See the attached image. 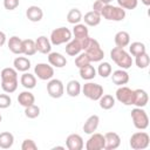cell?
I'll return each instance as SVG.
<instances>
[{
    "mask_svg": "<svg viewBox=\"0 0 150 150\" xmlns=\"http://www.w3.org/2000/svg\"><path fill=\"white\" fill-rule=\"evenodd\" d=\"M100 102V107L103 109V110H109L111 109L114 105H115V97L107 94V95H102L98 100Z\"/></svg>",
    "mask_w": 150,
    "mask_h": 150,
    "instance_id": "obj_35",
    "label": "cell"
},
{
    "mask_svg": "<svg viewBox=\"0 0 150 150\" xmlns=\"http://www.w3.org/2000/svg\"><path fill=\"white\" fill-rule=\"evenodd\" d=\"M13 66H14V68H15L18 71L25 73V71L29 70V68H30V61H29V59L26 57V56H18V57L14 59Z\"/></svg>",
    "mask_w": 150,
    "mask_h": 150,
    "instance_id": "obj_28",
    "label": "cell"
},
{
    "mask_svg": "<svg viewBox=\"0 0 150 150\" xmlns=\"http://www.w3.org/2000/svg\"><path fill=\"white\" fill-rule=\"evenodd\" d=\"M79 70H80L81 79H83L86 81H90L96 76V69L94 68V66H91V63H88V64L79 68Z\"/></svg>",
    "mask_w": 150,
    "mask_h": 150,
    "instance_id": "obj_29",
    "label": "cell"
},
{
    "mask_svg": "<svg viewBox=\"0 0 150 150\" xmlns=\"http://www.w3.org/2000/svg\"><path fill=\"white\" fill-rule=\"evenodd\" d=\"M7 46H8V49L13 54H16V55L22 54V40L19 36L14 35V36L9 38V40L7 42Z\"/></svg>",
    "mask_w": 150,
    "mask_h": 150,
    "instance_id": "obj_25",
    "label": "cell"
},
{
    "mask_svg": "<svg viewBox=\"0 0 150 150\" xmlns=\"http://www.w3.org/2000/svg\"><path fill=\"white\" fill-rule=\"evenodd\" d=\"M26 16H27V19H28L29 21H32V22H39V21H41L42 18H43V11H42L39 6L33 5V6H29V7L27 8V11H26Z\"/></svg>",
    "mask_w": 150,
    "mask_h": 150,
    "instance_id": "obj_20",
    "label": "cell"
},
{
    "mask_svg": "<svg viewBox=\"0 0 150 150\" xmlns=\"http://www.w3.org/2000/svg\"><path fill=\"white\" fill-rule=\"evenodd\" d=\"M114 42H115L116 47L124 48V47L129 46V43H130V34L125 30H120L115 34Z\"/></svg>",
    "mask_w": 150,
    "mask_h": 150,
    "instance_id": "obj_23",
    "label": "cell"
},
{
    "mask_svg": "<svg viewBox=\"0 0 150 150\" xmlns=\"http://www.w3.org/2000/svg\"><path fill=\"white\" fill-rule=\"evenodd\" d=\"M141 1H142V4L145 5V6H149V5H150V0H141Z\"/></svg>",
    "mask_w": 150,
    "mask_h": 150,
    "instance_id": "obj_46",
    "label": "cell"
},
{
    "mask_svg": "<svg viewBox=\"0 0 150 150\" xmlns=\"http://www.w3.org/2000/svg\"><path fill=\"white\" fill-rule=\"evenodd\" d=\"M98 124H100V117L97 115H91L86 120L83 124V131L90 135L96 131V129L98 128Z\"/></svg>",
    "mask_w": 150,
    "mask_h": 150,
    "instance_id": "obj_21",
    "label": "cell"
},
{
    "mask_svg": "<svg viewBox=\"0 0 150 150\" xmlns=\"http://www.w3.org/2000/svg\"><path fill=\"white\" fill-rule=\"evenodd\" d=\"M101 14L97 13V12H94V11H90V12H87L84 14V16H82V20L84 21V25L86 26H90V27H95L97 25H100L101 22Z\"/></svg>",
    "mask_w": 150,
    "mask_h": 150,
    "instance_id": "obj_22",
    "label": "cell"
},
{
    "mask_svg": "<svg viewBox=\"0 0 150 150\" xmlns=\"http://www.w3.org/2000/svg\"><path fill=\"white\" fill-rule=\"evenodd\" d=\"M100 1H102V2L104 4V5H107V4H110V2L112 1V0H100Z\"/></svg>",
    "mask_w": 150,
    "mask_h": 150,
    "instance_id": "obj_47",
    "label": "cell"
},
{
    "mask_svg": "<svg viewBox=\"0 0 150 150\" xmlns=\"http://www.w3.org/2000/svg\"><path fill=\"white\" fill-rule=\"evenodd\" d=\"M111 80L114 82V84L116 86H124L129 82V74L125 69H117L115 71H111Z\"/></svg>",
    "mask_w": 150,
    "mask_h": 150,
    "instance_id": "obj_16",
    "label": "cell"
},
{
    "mask_svg": "<svg viewBox=\"0 0 150 150\" xmlns=\"http://www.w3.org/2000/svg\"><path fill=\"white\" fill-rule=\"evenodd\" d=\"M81 89H82V87H81L80 82L76 81V80H70V81L67 83V86H66V93H67L70 97H76V96H79L80 93H81Z\"/></svg>",
    "mask_w": 150,
    "mask_h": 150,
    "instance_id": "obj_30",
    "label": "cell"
},
{
    "mask_svg": "<svg viewBox=\"0 0 150 150\" xmlns=\"http://www.w3.org/2000/svg\"><path fill=\"white\" fill-rule=\"evenodd\" d=\"M116 100L124 105H132V98H134V90L130 89L127 86H120L115 93Z\"/></svg>",
    "mask_w": 150,
    "mask_h": 150,
    "instance_id": "obj_11",
    "label": "cell"
},
{
    "mask_svg": "<svg viewBox=\"0 0 150 150\" xmlns=\"http://www.w3.org/2000/svg\"><path fill=\"white\" fill-rule=\"evenodd\" d=\"M87 150H102L104 149V136L98 132L90 134V137L88 138L86 143Z\"/></svg>",
    "mask_w": 150,
    "mask_h": 150,
    "instance_id": "obj_12",
    "label": "cell"
},
{
    "mask_svg": "<svg viewBox=\"0 0 150 150\" xmlns=\"http://www.w3.org/2000/svg\"><path fill=\"white\" fill-rule=\"evenodd\" d=\"M110 57L121 69L127 70L132 66V57L124 48L114 47L110 50Z\"/></svg>",
    "mask_w": 150,
    "mask_h": 150,
    "instance_id": "obj_3",
    "label": "cell"
},
{
    "mask_svg": "<svg viewBox=\"0 0 150 150\" xmlns=\"http://www.w3.org/2000/svg\"><path fill=\"white\" fill-rule=\"evenodd\" d=\"M20 4V0H4V7L7 11H14Z\"/></svg>",
    "mask_w": 150,
    "mask_h": 150,
    "instance_id": "obj_43",
    "label": "cell"
},
{
    "mask_svg": "<svg viewBox=\"0 0 150 150\" xmlns=\"http://www.w3.org/2000/svg\"><path fill=\"white\" fill-rule=\"evenodd\" d=\"M1 120H2V116H1V114H0V122H1Z\"/></svg>",
    "mask_w": 150,
    "mask_h": 150,
    "instance_id": "obj_49",
    "label": "cell"
},
{
    "mask_svg": "<svg viewBox=\"0 0 150 150\" xmlns=\"http://www.w3.org/2000/svg\"><path fill=\"white\" fill-rule=\"evenodd\" d=\"M34 75L42 81H49L54 76V67L48 63H38L34 67Z\"/></svg>",
    "mask_w": 150,
    "mask_h": 150,
    "instance_id": "obj_10",
    "label": "cell"
},
{
    "mask_svg": "<svg viewBox=\"0 0 150 150\" xmlns=\"http://www.w3.org/2000/svg\"><path fill=\"white\" fill-rule=\"evenodd\" d=\"M129 144L134 150L146 149L149 146V144H150V136L145 131H137V132L131 135Z\"/></svg>",
    "mask_w": 150,
    "mask_h": 150,
    "instance_id": "obj_7",
    "label": "cell"
},
{
    "mask_svg": "<svg viewBox=\"0 0 150 150\" xmlns=\"http://www.w3.org/2000/svg\"><path fill=\"white\" fill-rule=\"evenodd\" d=\"M118 6L123 9H135L138 5V0H116Z\"/></svg>",
    "mask_w": 150,
    "mask_h": 150,
    "instance_id": "obj_40",
    "label": "cell"
},
{
    "mask_svg": "<svg viewBox=\"0 0 150 150\" xmlns=\"http://www.w3.org/2000/svg\"><path fill=\"white\" fill-rule=\"evenodd\" d=\"M82 42V50L87 54L91 62H101L104 57V52L101 48L97 40L88 36Z\"/></svg>",
    "mask_w": 150,
    "mask_h": 150,
    "instance_id": "obj_1",
    "label": "cell"
},
{
    "mask_svg": "<svg viewBox=\"0 0 150 150\" xmlns=\"http://www.w3.org/2000/svg\"><path fill=\"white\" fill-rule=\"evenodd\" d=\"M82 13L79 8H71L68 14H67V21L71 25H76V23H80L81 20H82Z\"/></svg>",
    "mask_w": 150,
    "mask_h": 150,
    "instance_id": "obj_34",
    "label": "cell"
},
{
    "mask_svg": "<svg viewBox=\"0 0 150 150\" xmlns=\"http://www.w3.org/2000/svg\"><path fill=\"white\" fill-rule=\"evenodd\" d=\"M81 91L83 93V95L91 100V101H98L100 97L103 95V87L98 83H94V82H87L83 84Z\"/></svg>",
    "mask_w": 150,
    "mask_h": 150,
    "instance_id": "obj_8",
    "label": "cell"
},
{
    "mask_svg": "<svg viewBox=\"0 0 150 150\" xmlns=\"http://www.w3.org/2000/svg\"><path fill=\"white\" fill-rule=\"evenodd\" d=\"M149 102V95L144 89H135L134 90V98H132V105L144 108Z\"/></svg>",
    "mask_w": 150,
    "mask_h": 150,
    "instance_id": "obj_15",
    "label": "cell"
},
{
    "mask_svg": "<svg viewBox=\"0 0 150 150\" xmlns=\"http://www.w3.org/2000/svg\"><path fill=\"white\" fill-rule=\"evenodd\" d=\"M135 57H136L135 59V63L141 69H145L149 66V63H150V57H149V55H148L146 52L143 53V54H141V55H137Z\"/></svg>",
    "mask_w": 150,
    "mask_h": 150,
    "instance_id": "obj_37",
    "label": "cell"
},
{
    "mask_svg": "<svg viewBox=\"0 0 150 150\" xmlns=\"http://www.w3.org/2000/svg\"><path fill=\"white\" fill-rule=\"evenodd\" d=\"M48 62L52 67L55 68H63L67 64V59L66 56H63L61 53H56V52H50L48 54Z\"/></svg>",
    "mask_w": 150,
    "mask_h": 150,
    "instance_id": "obj_18",
    "label": "cell"
},
{
    "mask_svg": "<svg viewBox=\"0 0 150 150\" xmlns=\"http://www.w3.org/2000/svg\"><path fill=\"white\" fill-rule=\"evenodd\" d=\"M88 63H91V61H90V59L87 56V54L83 52V53H80L79 55H76V59H75V66L77 67V68H81V67H83V66H86V64H88Z\"/></svg>",
    "mask_w": 150,
    "mask_h": 150,
    "instance_id": "obj_39",
    "label": "cell"
},
{
    "mask_svg": "<svg viewBox=\"0 0 150 150\" xmlns=\"http://www.w3.org/2000/svg\"><path fill=\"white\" fill-rule=\"evenodd\" d=\"M145 52H146V47H145V45L143 42L135 41V42L129 43V54H131L132 56L141 55V54H143Z\"/></svg>",
    "mask_w": 150,
    "mask_h": 150,
    "instance_id": "obj_33",
    "label": "cell"
},
{
    "mask_svg": "<svg viewBox=\"0 0 150 150\" xmlns=\"http://www.w3.org/2000/svg\"><path fill=\"white\" fill-rule=\"evenodd\" d=\"M12 104V98L11 96L6 94H0V109H6Z\"/></svg>",
    "mask_w": 150,
    "mask_h": 150,
    "instance_id": "obj_41",
    "label": "cell"
},
{
    "mask_svg": "<svg viewBox=\"0 0 150 150\" xmlns=\"http://www.w3.org/2000/svg\"><path fill=\"white\" fill-rule=\"evenodd\" d=\"M6 40H7L6 34H5L4 32H1V30H0V47H2V46L6 43Z\"/></svg>",
    "mask_w": 150,
    "mask_h": 150,
    "instance_id": "obj_45",
    "label": "cell"
},
{
    "mask_svg": "<svg viewBox=\"0 0 150 150\" xmlns=\"http://www.w3.org/2000/svg\"><path fill=\"white\" fill-rule=\"evenodd\" d=\"M0 77H1V88L5 93L7 94H12L18 89V70L15 68H4L0 73Z\"/></svg>",
    "mask_w": 150,
    "mask_h": 150,
    "instance_id": "obj_2",
    "label": "cell"
},
{
    "mask_svg": "<svg viewBox=\"0 0 150 150\" xmlns=\"http://www.w3.org/2000/svg\"><path fill=\"white\" fill-rule=\"evenodd\" d=\"M36 149H38L36 143L30 138L25 139L21 144V150H36Z\"/></svg>",
    "mask_w": 150,
    "mask_h": 150,
    "instance_id": "obj_42",
    "label": "cell"
},
{
    "mask_svg": "<svg viewBox=\"0 0 150 150\" xmlns=\"http://www.w3.org/2000/svg\"><path fill=\"white\" fill-rule=\"evenodd\" d=\"M101 16L108 21H122L125 18V9L121 8L120 6L107 4L101 11Z\"/></svg>",
    "mask_w": 150,
    "mask_h": 150,
    "instance_id": "obj_4",
    "label": "cell"
},
{
    "mask_svg": "<svg viewBox=\"0 0 150 150\" xmlns=\"http://www.w3.org/2000/svg\"><path fill=\"white\" fill-rule=\"evenodd\" d=\"M14 143V136L9 131L0 132V148L1 149H9Z\"/></svg>",
    "mask_w": 150,
    "mask_h": 150,
    "instance_id": "obj_31",
    "label": "cell"
},
{
    "mask_svg": "<svg viewBox=\"0 0 150 150\" xmlns=\"http://www.w3.org/2000/svg\"><path fill=\"white\" fill-rule=\"evenodd\" d=\"M35 47H36V52H39L41 54H49L52 52L50 40L45 35L39 36L35 40Z\"/></svg>",
    "mask_w": 150,
    "mask_h": 150,
    "instance_id": "obj_17",
    "label": "cell"
},
{
    "mask_svg": "<svg viewBox=\"0 0 150 150\" xmlns=\"http://www.w3.org/2000/svg\"><path fill=\"white\" fill-rule=\"evenodd\" d=\"M54 150H56V149H64V146H55V148H53Z\"/></svg>",
    "mask_w": 150,
    "mask_h": 150,
    "instance_id": "obj_48",
    "label": "cell"
},
{
    "mask_svg": "<svg viewBox=\"0 0 150 150\" xmlns=\"http://www.w3.org/2000/svg\"><path fill=\"white\" fill-rule=\"evenodd\" d=\"M66 146L68 150H82L84 146L83 138L79 134H70L66 138Z\"/></svg>",
    "mask_w": 150,
    "mask_h": 150,
    "instance_id": "obj_14",
    "label": "cell"
},
{
    "mask_svg": "<svg viewBox=\"0 0 150 150\" xmlns=\"http://www.w3.org/2000/svg\"><path fill=\"white\" fill-rule=\"evenodd\" d=\"M73 38L71 30L67 27H59L55 28L54 30H52L50 33V43L52 46H60L63 43H67L68 41H70Z\"/></svg>",
    "mask_w": 150,
    "mask_h": 150,
    "instance_id": "obj_5",
    "label": "cell"
},
{
    "mask_svg": "<svg viewBox=\"0 0 150 150\" xmlns=\"http://www.w3.org/2000/svg\"><path fill=\"white\" fill-rule=\"evenodd\" d=\"M18 102L20 105L22 107H28V105H32L35 103V96L27 89L25 91H21L19 95H18Z\"/></svg>",
    "mask_w": 150,
    "mask_h": 150,
    "instance_id": "obj_26",
    "label": "cell"
},
{
    "mask_svg": "<svg viewBox=\"0 0 150 150\" xmlns=\"http://www.w3.org/2000/svg\"><path fill=\"white\" fill-rule=\"evenodd\" d=\"M104 149L105 150H115L121 144V137L118 134L114 131L105 132L104 135Z\"/></svg>",
    "mask_w": 150,
    "mask_h": 150,
    "instance_id": "obj_13",
    "label": "cell"
},
{
    "mask_svg": "<svg viewBox=\"0 0 150 150\" xmlns=\"http://www.w3.org/2000/svg\"><path fill=\"white\" fill-rule=\"evenodd\" d=\"M111 71H112V68H111V64L109 63V62H101L100 64H98V67H97V70H96V73L101 76V77H103V79H105V77H109L110 76V74H111Z\"/></svg>",
    "mask_w": 150,
    "mask_h": 150,
    "instance_id": "obj_36",
    "label": "cell"
},
{
    "mask_svg": "<svg viewBox=\"0 0 150 150\" xmlns=\"http://www.w3.org/2000/svg\"><path fill=\"white\" fill-rule=\"evenodd\" d=\"M25 115L28 118H36L40 115V108L36 104H32L25 108Z\"/></svg>",
    "mask_w": 150,
    "mask_h": 150,
    "instance_id": "obj_38",
    "label": "cell"
},
{
    "mask_svg": "<svg viewBox=\"0 0 150 150\" xmlns=\"http://www.w3.org/2000/svg\"><path fill=\"white\" fill-rule=\"evenodd\" d=\"M20 83L22 84L23 88L30 90V89H33L36 86V76L34 74H30V73L25 71L21 75V77H20Z\"/></svg>",
    "mask_w": 150,
    "mask_h": 150,
    "instance_id": "obj_27",
    "label": "cell"
},
{
    "mask_svg": "<svg viewBox=\"0 0 150 150\" xmlns=\"http://www.w3.org/2000/svg\"><path fill=\"white\" fill-rule=\"evenodd\" d=\"M71 34L74 35L75 39H77L80 41H83L84 39H87L89 36V30H88V28L84 23H76V25H74Z\"/></svg>",
    "mask_w": 150,
    "mask_h": 150,
    "instance_id": "obj_24",
    "label": "cell"
},
{
    "mask_svg": "<svg viewBox=\"0 0 150 150\" xmlns=\"http://www.w3.org/2000/svg\"><path fill=\"white\" fill-rule=\"evenodd\" d=\"M36 53V47H35V41L32 39H25L22 40V54L26 56H32Z\"/></svg>",
    "mask_w": 150,
    "mask_h": 150,
    "instance_id": "obj_32",
    "label": "cell"
},
{
    "mask_svg": "<svg viewBox=\"0 0 150 150\" xmlns=\"http://www.w3.org/2000/svg\"><path fill=\"white\" fill-rule=\"evenodd\" d=\"M103 6H104V4H103L102 1L96 0V1L93 4V11H94V12H97V13H100V14H101V11H102Z\"/></svg>",
    "mask_w": 150,
    "mask_h": 150,
    "instance_id": "obj_44",
    "label": "cell"
},
{
    "mask_svg": "<svg viewBox=\"0 0 150 150\" xmlns=\"http://www.w3.org/2000/svg\"><path fill=\"white\" fill-rule=\"evenodd\" d=\"M131 120L135 128L138 130H145L149 127V117L143 108L135 107L131 110Z\"/></svg>",
    "mask_w": 150,
    "mask_h": 150,
    "instance_id": "obj_6",
    "label": "cell"
},
{
    "mask_svg": "<svg viewBox=\"0 0 150 150\" xmlns=\"http://www.w3.org/2000/svg\"><path fill=\"white\" fill-rule=\"evenodd\" d=\"M47 93L53 98H60L64 94V86L59 79H50L47 83Z\"/></svg>",
    "mask_w": 150,
    "mask_h": 150,
    "instance_id": "obj_9",
    "label": "cell"
},
{
    "mask_svg": "<svg viewBox=\"0 0 150 150\" xmlns=\"http://www.w3.org/2000/svg\"><path fill=\"white\" fill-rule=\"evenodd\" d=\"M64 50L69 56H76L82 52V42L74 38L66 43Z\"/></svg>",
    "mask_w": 150,
    "mask_h": 150,
    "instance_id": "obj_19",
    "label": "cell"
}]
</instances>
